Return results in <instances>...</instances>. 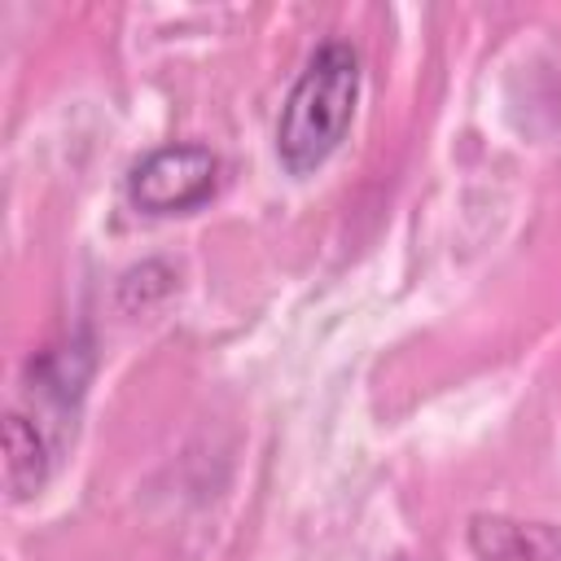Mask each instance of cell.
<instances>
[{"label": "cell", "instance_id": "cell-1", "mask_svg": "<svg viewBox=\"0 0 561 561\" xmlns=\"http://www.w3.org/2000/svg\"><path fill=\"white\" fill-rule=\"evenodd\" d=\"M359 101V53L342 39L320 44L302 75L294 79L280 118H276V153L289 175L316 171L351 127Z\"/></svg>", "mask_w": 561, "mask_h": 561}, {"label": "cell", "instance_id": "cell-2", "mask_svg": "<svg viewBox=\"0 0 561 561\" xmlns=\"http://www.w3.org/2000/svg\"><path fill=\"white\" fill-rule=\"evenodd\" d=\"M219 184V158L206 145H162L127 175V197L145 215H188L210 202Z\"/></svg>", "mask_w": 561, "mask_h": 561}, {"label": "cell", "instance_id": "cell-3", "mask_svg": "<svg viewBox=\"0 0 561 561\" xmlns=\"http://www.w3.org/2000/svg\"><path fill=\"white\" fill-rule=\"evenodd\" d=\"M48 460L53 456H48L44 430L35 421H26L22 412H9V421H4V478H9L13 500H26L44 486Z\"/></svg>", "mask_w": 561, "mask_h": 561}]
</instances>
